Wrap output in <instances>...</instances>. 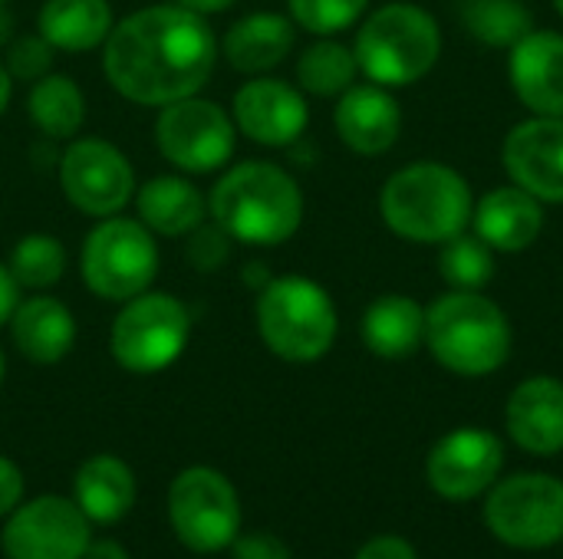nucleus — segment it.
I'll use <instances>...</instances> for the list:
<instances>
[{
	"mask_svg": "<svg viewBox=\"0 0 563 559\" xmlns=\"http://www.w3.org/2000/svg\"><path fill=\"white\" fill-rule=\"evenodd\" d=\"M30 115L49 138H73L86 119V99L69 76H43L30 89Z\"/></svg>",
	"mask_w": 563,
	"mask_h": 559,
	"instance_id": "bb28decb",
	"label": "nucleus"
},
{
	"mask_svg": "<svg viewBox=\"0 0 563 559\" xmlns=\"http://www.w3.org/2000/svg\"><path fill=\"white\" fill-rule=\"evenodd\" d=\"M214 59L218 43L205 16L181 3H158L112 26L102 69L119 96L168 105L195 96L208 82Z\"/></svg>",
	"mask_w": 563,
	"mask_h": 559,
	"instance_id": "f257e3e1",
	"label": "nucleus"
},
{
	"mask_svg": "<svg viewBox=\"0 0 563 559\" xmlns=\"http://www.w3.org/2000/svg\"><path fill=\"white\" fill-rule=\"evenodd\" d=\"M356 53L336 40H320L303 49L297 63V79L313 96H343L356 79Z\"/></svg>",
	"mask_w": 563,
	"mask_h": 559,
	"instance_id": "c85d7f7f",
	"label": "nucleus"
},
{
	"mask_svg": "<svg viewBox=\"0 0 563 559\" xmlns=\"http://www.w3.org/2000/svg\"><path fill=\"white\" fill-rule=\"evenodd\" d=\"M383 221L412 244H445L472 221L468 181L442 161H416L396 171L379 194Z\"/></svg>",
	"mask_w": 563,
	"mask_h": 559,
	"instance_id": "7ed1b4c3",
	"label": "nucleus"
},
{
	"mask_svg": "<svg viewBox=\"0 0 563 559\" xmlns=\"http://www.w3.org/2000/svg\"><path fill=\"white\" fill-rule=\"evenodd\" d=\"M508 435L528 455L563 451V382L534 376L508 399Z\"/></svg>",
	"mask_w": 563,
	"mask_h": 559,
	"instance_id": "6ab92c4d",
	"label": "nucleus"
},
{
	"mask_svg": "<svg viewBox=\"0 0 563 559\" xmlns=\"http://www.w3.org/2000/svg\"><path fill=\"white\" fill-rule=\"evenodd\" d=\"M488 530L515 550H548L563 540V481L551 474H515L485 504Z\"/></svg>",
	"mask_w": 563,
	"mask_h": 559,
	"instance_id": "1a4fd4ad",
	"label": "nucleus"
},
{
	"mask_svg": "<svg viewBox=\"0 0 563 559\" xmlns=\"http://www.w3.org/2000/svg\"><path fill=\"white\" fill-rule=\"evenodd\" d=\"M205 198L201 191L175 175H162L152 178L142 191H139V217L152 234H165V237H181L191 234L201 221H205Z\"/></svg>",
	"mask_w": 563,
	"mask_h": 559,
	"instance_id": "a878e982",
	"label": "nucleus"
},
{
	"mask_svg": "<svg viewBox=\"0 0 563 559\" xmlns=\"http://www.w3.org/2000/svg\"><path fill=\"white\" fill-rule=\"evenodd\" d=\"M16 303H20V283L13 280L10 267H3V264H0V326H3V323H10V316H13Z\"/></svg>",
	"mask_w": 563,
	"mask_h": 559,
	"instance_id": "4c0bfd02",
	"label": "nucleus"
},
{
	"mask_svg": "<svg viewBox=\"0 0 563 559\" xmlns=\"http://www.w3.org/2000/svg\"><path fill=\"white\" fill-rule=\"evenodd\" d=\"M20 494H23V478H20L16 465L0 458V517L16 507Z\"/></svg>",
	"mask_w": 563,
	"mask_h": 559,
	"instance_id": "e433bc0d",
	"label": "nucleus"
},
{
	"mask_svg": "<svg viewBox=\"0 0 563 559\" xmlns=\"http://www.w3.org/2000/svg\"><path fill=\"white\" fill-rule=\"evenodd\" d=\"M10 89H13L10 72H7V66L0 63V115H3V109H7V102H10Z\"/></svg>",
	"mask_w": 563,
	"mask_h": 559,
	"instance_id": "a19ab883",
	"label": "nucleus"
},
{
	"mask_svg": "<svg viewBox=\"0 0 563 559\" xmlns=\"http://www.w3.org/2000/svg\"><path fill=\"white\" fill-rule=\"evenodd\" d=\"M82 559H129V554H125L115 540H99V544H92V540H89V547H86Z\"/></svg>",
	"mask_w": 563,
	"mask_h": 559,
	"instance_id": "58836bf2",
	"label": "nucleus"
},
{
	"mask_svg": "<svg viewBox=\"0 0 563 559\" xmlns=\"http://www.w3.org/2000/svg\"><path fill=\"white\" fill-rule=\"evenodd\" d=\"M363 343L379 359H406L426 343V310L402 293L379 297L363 313Z\"/></svg>",
	"mask_w": 563,
	"mask_h": 559,
	"instance_id": "4be33fe9",
	"label": "nucleus"
},
{
	"mask_svg": "<svg viewBox=\"0 0 563 559\" xmlns=\"http://www.w3.org/2000/svg\"><path fill=\"white\" fill-rule=\"evenodd\" d=\"M10 273L20 287L30 290H46L53 287L63 270H66V250L56 237L49 234H26L10 254Z\"/></svg>",
	"mask_w": 563,
	"mask_h": 559,
	"instance_id": "7c9ffc66",
	"label": "nucleus"
},
{
	"mask_svg": "<svg viewBox=\"0 0 563 559\" xmlns=\"http://www.w3.org/2000/svg\"><path fill=\"white\" fill-rule=\"evenodd\" d=\"M188 310L168 293H139L125 300L112 323V356L135 376L168 369L188 346Z\"/></svg>",
	"mask_w": 563,
	"mask_h": 559,
	"instance_id": "6e6552de",
	"label": "nucleus"
},
{
	"mask_svg": "<svg viewBox=\"0 0 563 559\" xmlns=\"http://www.w3.org/2000/svg\"><path fill=\"white\" fill-rule=\"evenodd\" d=\"M257 333L274 356L287 362H317L336 339V306L320 283L307 277H277L261 287Z\"/></svg>",
	"mask_w": 563,
	"mask_h": 559,
	"instance_id": "423d86ee",
	"label": "nucleus"
},
{
	"mask_svg": "<svg viewBox=\"0 0 563 559\" xmlns=\"http://www.w3.org/2000/svg\"><path fill=\"white\" fill-rule=\"evenodd\" d=\"M426 346L455 376H492L511 356V323L478 290H452L426 310Z\"/></svg>",
	"mask_w": 563,
	"mask_h": 559,
	"instance_id": "20e7f679",
	"label": "nucleus"
},
{
	"mask_svg": "<svg viewBox=\"0 0 563 559\" xmlns=\"http://www.w3.org/2000/svg\"><path fill=\"white\" fill-rule=\"evenodd\" d=\"M505 468V445L482 428L449 432L426 461L429 488L445 501H472L485 494Z\"/></svg>",
	"mask_w": 563,
	"mask_h": 559,
	"instance_id": "4468645a",
	"label": "nucleus"
},
{
	"mask_svg": "<svg viewBox=\"0 0 563 559\" xmlns=\"http://www.w3.org/2000/svg\"><path fill=\"white\" fill-rule=\"evenodd\" d=\"M472 221H475V234L492 250H501V254L528 250L544 231L541 201L518 185L495 188L492 194H485L478 208L472 211Z\"/></svg>",
	"mask_w": 563,
	"mask_h": 559,
	"instance_id": "aec40b11",
	"label": "nucleus"
},
{
	"mask_svg": "<svg viewBox=\"0 0 563 559\" xmlns=\"http://www.w3.org/2000/svg\"><path fill=\"white\" fill-rule=\"evenodd\" d=\"M211 214L231 241L277 247L297 234L303 221V194L284 168L271 161H244L214 185Z\"/></svg>",
	"mask_w": 563,
	"mask_h": 559,
	"instance_id": "f03ea898",
	"label": "nucleus"
},
{
	"mask_svg": "<svg viewBox=\"0 0 563 559\" xmlns=\"http://www.w3.org/2000/svg\"><path fill=\"white\" fill-rule=\"evenodd\" d=\"M353 53L376 86H412L439 63L442 30L416 3H386L360 26Z\"/></svg>",
	"mask_w": 563,
	"mask_h": 559,
	"instance_id": "39448f33",
	"label": "nucleus"
},
{
	"mask_svg": "<svg viewBox=\"0 0 563 559\" xmlns=\"http://www.w3.org/2000/svg\"><path fill=\"white\" fill-rule=\"evenodd\" d=\"M10 30H13V16H10V10L0 3V43L10 40Z\"/></svg>",
	"mask_w": 563,
	"mask_h": 559,
	"instance_id": "79ce46f5",
	"label": "nucleus"
},
{
	"mask_svg": "<svg viewBox=\"0 0 563 559\" xmlns=\"http://www.w3.org/2000/svg\"><path fill=\"white\" fill-rule=\"evenodd\" d=\"M10 333H13L16 349L26 359L40 362V366H53L73 349L76 320L59 300L30 297V300L16 303V310L10 316Z\"/></svg>",
	"mask_w": 563,
	"mask_h": 559,
	"instance_id": "412c9836",
	"label": "nucleus"
},
{
	"mask_svg": "<svg viewBox=\"0 0 563 559\" xmlns=\"http://www.w3.org/2000/svg\"><path fill=\"white\" fill-rule=\"evenodd\" d=\"M59 185L69 204L82 214L112 217L132 201L135 171L115 145L102 138H79L59 161Z\"/></svg>",
	"mask_w": 563,
	"mask_h": 559,
	"instance_id": "f8f14e48",
	"label": "nucleus"
},
{
	"mask_svg": "<svg viewBox=\"0 0 563 559\" xmlns=\"http://www.w3.org/2000/svg\"><path fill=\"white\" fill-rule=\"evenodd\" d=\"M53 63V46L36 33V36H20L7 49V72L10 79H43Z\"/></svg>",
	"mask_w": 563,
	"mask_h": 559,
	"instance_id": "473e14b6",
	"label": "nucleus"
},
{
	"mask_svg": "<svg viewBox=\"0 0 563 559\" xmlns=\"http://www.w3.org/2000/svg\"><path fill=\"white\" fill-rule=\"evenodd\" d=\"M231 237L214 224V227H195L191 231V241H188V260L198 267V270H218L224 260H228V250H231V244H228Z\"/></svg>",
	"mask_w": 563,
	"mask_h": 559,
	"instance_id": "72a5a7b5",
	"label": "nucleus"
},
{
	"mask_svg": "<svg viewBox=\"0 0 563 559\" xmlns=\"http://www.w3.org/2000/svg\"><path fill=\"white\" fill-rule=\"evenodd\" d=\"M89 547V517L63 497H36L20 507L7 530L3 550L10 559H82Z\"/></svg>",
	"mask_w": 563,
	"mask_h": 559,
	"instance_id": "ddd939ff",
	"label": "nucleus"
},
{
	"mask_svg": "<svg viewBox=\"0 0 563 559\" xmlns=\"http://www.w3.org/2000/svg\"><path fill=\"white\" fill-rule=\"evenodd\" d=\"M168 514L178 540L195 554H218L238 540L241 504L231 481L211 468H188L168 491Z\"/></svg>",
	"mask_w": 563,
	"mask_h": 559,
	"instance_id": "9d476101",
	"label": "nucleus"
},
{
	"mask_svg": "<svg viewBox=\"0 0 563 559\" xmlns=\"http://www.w3.org/2000/svg\"><path fill=\"white\" fill-rule=\"evenodd\" d=\"M336 132L356 155H383L396 145L402 109L386 86H350L333 112Z\"/></svg>",
	"mask_w": 563,
	"mask_h": 559,
	"instance_id": "a211bd4d",
	"label": "nucleus"
},
{
	"mask_svg": "<svg viewBox=\"0 0 563 559\" xmlns=\"http://www.w3.org/2000/svg\"><path fill=\"white\" fill-rule=\"evenodd\" d=\"M234 119L208 99H178L162 105L155 122L158 152L181 171L208 175L231 161L234 155Z\"/></svg>",
	"mask_w": 563,
	"mask_h": 559,
	"instance_id": "9b49d317",
	"label": "nucleus"
},
{
	"mask_svg": "<svg viewBox=\"0 0 563 559\" xmlns=\"http://www.w3.org/2000/svg\"><path fill=\"white\" fill-rule=\"evenodd\" d=\"M554 10H558V13L563 16V0H554Z\"/></svg>",
	"mask_w": 563,
	"mask_h": 559,
	"instance_id": "37998d69",
	"label": "nucleus"
},
{
	"mask_svg": "<svg viewBox=\"0 0 563 559\" xmlns=\"http://www.w3.org/2000/svg\"><path fill=\"white\" fill-rule=\"evenodd\" d=\"M234 559H290V550L274 534H251L231 544Z\"/></svg>",
	"mask_w": 563,
	"mask_h": 559,
	"instance_id": "f704fd0d",
	"label": "nucleus"
},
{
	"mask_svg": "<svg viewBox=\"0 0 563 559\" xmlns=\"http://www.w3.org/2000/svg\"><path fill=\"white\" fill-rule=\"evenodd\" d=\"M76 504L96 524H115L135 504V478L125 461L96 455L76 471Z\"/></svg>",
	"mask_w": 563,
	"mask_h": 559,
	"instance_id": "5701e85b",
	"label": "nucleus"
},
{
	"mask_svg": "<svg viewBox=\"0 0 563 559\" xmlns=\"http://www.w3.org/2000/svg\"><path fill=\"white\" fill-rule=\"evenodd\" d=\"M0 382H3V353H0Z\"/></svg>",
	"mask_w": 563,
	"mask_h": 559,
	"instance_id": "c03bdc74",
	"label": "nucleus"
},
{
	"mask_svg": "<svg viewBox=\"0 0 563 559\" xmlns=\"http://www.w3.org/2000/svg\"><path fill=\"white\" fill-rule=\"evenodd\" d=\"M439 270L452 290H482L495 277V257H492V247L478 234L468 237L462 231L442 244Z\"/></svg>",
	"mask_w": 563,
	"mask_h": 559,
	"instance_id": "c756f323",
	"label": "nucleus"
},
{
	"mask_svg": "<svg viewBox=\"0 0 563 559\" xmlns=\"http://www.w3.org/2000/svg\"><path fill=\"white\" fill-rule=\"evenodd\" d=\"M294 23L317 36H333L346 26H353L369 0H287Z\"/></svg>",
	"mask_w": 563,
	"mask_h": 559,
	"instance_id": "2f4dec72",
	"label": "nucleus"
},
{
	"mask_svg": "<svg viewBox=\"0 0 563 559\" xmlns=\"http://www.w3.org/2000/svg\"><path fill=\"white\" fill-rule=\"evenodd\" d=\"M505 171L538 201L563 204V115H534L505 138Z\"/></svg>",
	"mask_w": 563,
	"mask_h": 559,
	"instance_id": "2eb2a0df",
	"label": "nucleus"
},
{
	"mask_svg": "<svg viewBox=\"0 0 563 559\" xmlns=\"http://www.w3.org/2000/svg\"><path fill=\"white\" fill-rule=\"evenodd\" d=\"M185 10H191V13H201V16H208V13H221V10H228V7H234L238 0H178Z\"/></svg>",
	"mask_w": 563,
	"mask_h": 559,
	"instance_id": "ea45409f",
	"label": "nucleus"
},
{
	"mask_svg": "<svg viewBox=\"0 0 563 559\" xmlns=\"http://www.w3.org/2000/svg\"><path fill=\"white\" fill-rule=\"evenodd\" d=\"M465 30L485 46H515L534 30V16L521 0H465L462 3Z\"/></svg>",
	"mask_w": 563,
	"mask_h": 559,
	"instance_id": "cd10ccee",
	"label": "nucleus"
},
{
	"mask_svg": "<svg viewBox=\"0 0 563 559\" xmlns=\"http://www.w3.org/2000/svg\"><path fill=\"white\" fill-rule=\"evenodd\" d=\"M307 122V99L280 79H254L234 92V125L251 142L284 148L303 135Z\"/></svg>",
	"mask_w": 563,
	"mask_h": 559,
	"instance_id": "dca6fc26",
	"label": "nucleus"
},
{
	"mask_svg": "<svg viewBox=\"0 0 563 559\" xmlns=\"http://www.w3.org/2000/svg\"><path fill=\"white\" fill-rule=\"evenodd\" d=\"M158 273V247L142 221L102 217V224L86 237L82 277L99 300L125 303L152 287Z\"/></svg>",
	"mask_w": 563,
	"mask_h": 559,
	"instance_id": "0eeeda50",
	"label": "nucleus"
},
{
	"mask_svg": "<svg viewBox=\"0 0 563 559\" xmlns=\"http://www.w3.org/2000/svg\"><path fill=\"white\" fill-rule=\"evenodd\" d=\"M356 559H419L412 544L402 537H373L369 544H363V550Z\"/></svg>",
	"mask_w": 563,
	"mask_h": 559,
	"instance_id": "c9c22d12",
	"label": "nucleus"
},
{
	"mask_svg": "<svg viewBox=\"0 0 563 559\" xmlns=\"http://www.w3.org/2000/svg\"><path fill=\"white\" fill-rule=\"evenodd\" d=\"M112 33L109 0H46L40 10V36L53 49H96Z\"/></svg>",
	"mask_w": 563,
	"mask_h": 559,
	"instance_id": "393cba45",
	"label": "nucleus"
},
{
	"mask_svg": "<svg viewBox=\"0 0 563 559\" xmlns=\"http://www.w3.org/2000/svg\"><path fill=\"white\" fill-rule=\"evenodd\" d=\"M511 89L534 115H563V36L531 30L511 46Z\"/></svg>",
	"mask_w": 563,
	"mask_h": 559,
	"instance_id": "f3484780",
	"label": "nucleus"
},
{
	"mask_svg": "<svg viewBox=\"0 0 563 559\" xmlns=\"http://www.w3.org/2000/svg\"><path fill=\"white\" fill-rule=\"evenodd\" d=\"M294 49V23L280 13H251L224 36V56L241 72H264Z\"/></svg>",
	"mask_w": 563,
	"mask_h": 559,
	"instance_id": "b1692460",
	"label": "nucleus"
},
{
	"mask_svg": "<svg viewBox=\"0 0 563 559\" xmlns=\"http://www.w3.org/2000/svg\"><path fill=\"white\" fill-rule=\"evenodd\" d=\"M0 3H7V0H0Z\"/></svg>",
	"mask_w": 563,
	"mask_h": 559,
	"instance_id": "a18cd8bd",
	"label": "nucleus"
}]
</instances>
